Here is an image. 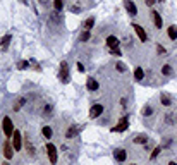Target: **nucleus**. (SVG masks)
<instances>
[{"label":"nucleus","instance_id":"1","mask_svg":"<svg viewBox=\"0 0 177 165\" xmlns=\"http://www.w3.org/2000/svg\"><path fill=\"white\" fill-rule=\"evenodd\" d=\"M58 79L62 83H69V64L65 60L60 64V69H58Z\"/></svg>","mask_w":177,"mask_h":165},{"label":"nucleus","instance_id":"2","mask_svg":"<svg viewBox=\"0 0 177 165\" xmlns=\"http://www.w3.org/2000/svg\"><path fill=\"white\" fill-rule=\"evenodd\" d=\"M47 151H48V158H50V163L55 165L57 163V158H58V151H57V146L55 145H47Z\"/></svg>","mask_w":177,"mask_h":165},{"label":"nucleus","instance_id":"3","mask_svg":"<svg viewBox=\"0 0 177 165\" xmlns=\"http://www.w3.org/2000/svg\"><path fill=\"white\" fill-rule=\"evenodd\" d=\"M2 127H3V133H5L7 138H10L14 134V127H12V120L9 119V117H3L2 120Z\"/></svg>","mask_w":177,"mask_h":165},{"label":"nucleus","instance_id":"4","mask_svg":"<svg viewBox=\"0 0 177 165\" xmlns=\"http://www.w3.org/2000/svg\"><path fill=\"white\" fill-rule=\"evenodd\" d=\"M127 126H129V119L127 117H122V119L119 120V124H117L115 127H112V131L113 133H122V131L127 129Z\"/></svg>","mask_w":177,"mask_h":165},{"label":"nucleus","instance_id":"5","mask_svg":"<svg viewBox=\"0 0 177 165\" xmlns=\"http://www.w3.org/2000/svg\"><path fill=\"white\" fill-rule=\"evenodd\" d=\"M124 7H126V10H127V14L129 16H138V7L134 5V2H132V0H126V2H124Z\"/></svg>","mask_w":177,"mask_h":165},{"label":"nucleus","instance_id":"6","mask_svg":"<svg viewBox=\"0 0 177 165\" xmlns=\"http://www.w3.org/2000/svg\"><path fill=\"white\" fill-rule=\"evenodd\" d=\"M102 113H103V105H100V103L93 105V107L90 108V117L91 119H97L98 115H102Z\"/></svg>","mask_w":177,"mask_h":165},{"label":"nucleus","instance_id":"7","mask_svg":"<svg viewBox=\"0 0 177 165\" xmlns=\"http://www.w3.org/2000/svg\"><path fill=\"white\" fill-rule=\"evenodd\" d=\"M12 146L16 151L21 150V133L19 131H14V134H12Z\"/></svg>","mask_w":177,"mask_h":165},{"label":"nucleus","instance_id":"8","mask_svg":"<svg viewBox=\"0 0 177 165\" xmlns=\"http://www.w3.org/2000/svg\"><path fill=\"white\" fill-rule=\"evenodd\" d=\"M113 157H115L117 162H126L127 151H126V150H122V148H119V150H115V151H113Z\"/></svg>","mask_w":177,"mask_h":165},{"label":"nucleus","instance_id":"9","mask_svg":"<svg viewBox=\"0 0 177 165\" xmlns=\"http://www.w3.org/2000/svg\"><path fill=\"white\" fill-rule=\"evenodd\" d=\"M132 28H134V31H136V35L139 36V40H141L143 43L146 41V40H148V36H146V33H145V29H143L141 26H139V24H132Z\"/></svg>","mask_w":177,"mask_h":165},{"label":"nucleus","instance_id":"10","mask_svg":"<svg viewBox=\"0 0 177 165\" xmlns=\"http://www.w3.org/2000/svg\"><path fill=\"white\" fill-rule=\"evenodd\" d=\"M119 38L117 36H113V35H110L108 38H107V47L108 48H119Z\"/></svg>","mask_w":177,"mask_h":165},{"label":"nucleus","instance_id":"11","mask_svg":"<svg viewBox=\"0 0 177 165\" xmlns=\"http://www.w3.org/2000/svg\"><path fill=\"white\" fill-rule=\"evenodd\" d=\"M86 86H88V90H90V91H97L98 88H100V83H98L95 78H88Z\"/></svg>","mask_w":177,"mask_h":165},{"label":"nucleus","instance_id":"12","mask_svg":"<svg viewBox=\"0 0 177 165\" xmlns=\"http://www.w3.org/2000/svg\"><path fill=\"white\" fill-rule=\"evenodd\" d=\"M152 19H153V24H155V28H157V29H160V28H162V24H163V23H162V17H160V14H158L157 10H153V12H152Z\"/></svg>","mask_w":177,"mask_h":165},{"label":"nucleus","instance_id":"13","mask_svg":"<svg viewBox=\"0 0 177 165\" xmlns=\"http://www.w3.org/2000/svg\"><path fill=\"white\" fill-rule=\"evenodd\" d=\"M12 150H14L12 145H9V143L3 145V155H5V158H12V153H14Z\"/></svg>","mask_w":177,"mask_h":165},{"label":"nucleus","instance_id":"14","mask_svg":"<svg viewBox=\"0 0 177 165\" xmlns=\"http://www.w3.org/2000/svg\"><path fill=\"white\" fill-rule=\"evenodd\" d=\"M10 40H12V36H10V35H5V36H3V38L0 40V48H2V50H7V47H9Z\"/></svg>","mask_w":177,"mask_h":165},{"label":"nucleus","instance_id":"15","mask_svg":"<svg viewBox=\"0 0 177 165\" xmlns=\"http://www.w3.org/2000/svg\"><path fill=\"white\" fill-rule=\"evenodd\" d=\"M167 35H169V38H170V40H177V26H175V24H174V26H169Z\"/></svg>","mask_w":177,"mask_h":165},{"label":"nucleus","instance_id":"16","mask_svg":"<svg viewBox=\"0 0 177 165\" xmlns=\"http://www.w3.org/2000/svg\"><path fill=\"white\" fill-rule=\"evenodd\" d=\"M143 78H145V71H143L141 67H136L134 69V79L136 81H141Z\"/></svg>","mask_w":177,"mask_h":165},{"label":"nucleus","instance_id":"17","mask_svg":"<svg viewBox=\"0 0 177 165\" xmlns=\"http://www.w3.org/2000/svg\"><path fill=\"white\" fill-rule=\"evenodd\" d=\"M160 102H162V105H163V107H170V103H172L170 96H169V95H165V93L160 96Z\"/></svg>","mask_w":177,"mask_h":165},{"label":"nucleus","instance_id":"18","mask_svg":"<svg viewBox=\"0 0 177 165\" xmlns=\"http://www.w3.org/2000/svg\"><path fill=\"white\" fill-rule=\"evenodd\" d=\"M93 26H95V17H88V19L84 21V29H86V31H90Z\"/></svg>","mask_w":177,"mask_h":165},{"label":"nucleus","instance_id":"19","mask_svg":"<svg viewBox=\"0 0 177 165\" xmlns=\"http://www.w3.org/2000/svg\"><path fill=\"white\" fill-rule=\"evenodd\" d=\"M76 133H77V129H76L74 126H71V127L67 129V133H65V138H67V139H72V138L76 136Z\"/></svg>","mask_w":177,"mask_h":165},{"label":"nucleus","instance_id":"20","mask_svg":"<svg viewBox=\"0 0 177 165\" xmlns=\"http://www.w3.org/2000/svg\"><path fill=\"white\" fill-rule=\"evenodd\" d=\"M146 141H148V136H146V134H138V136L134 138V143H143V145H145Z\"/></svg>","mask_w":177,"mask_h":165},{"label":"nucleus","instance_id":"21","mask_svg":"<svg viewBox=\"0 0 177 165\" xmlns=\"http://www.w3.org/2000/svg\"><path fill=\"white\" fill-rule=\"evenodd\" d=\"M88 40H90V31H86V29H84V31L81 33V36H79V41L84 43V41H88Z\"/></svg>","mask_w":177,"mask_h":165},{"label":"nucleus","instance_id":"22","mask_svg":"<svg viewBox=\"0 0 177 165\" xmlns=\"http://www.w3.org/2000/svg\"><path fill=\"white\" fill-rule=\"evenodd\" d=\"M162 74H163V76H170L172 74V67L169 64H165L163 67H162Z\"/></svg>","mask_w":177,"mask_h":165},{"label":"nucleus","instance_id":"23","mask_svg":"<svg viewBox=\"0 0 177 165\" xmlns=\"http://www.w3.org/2000/svg\"><path fill=\"white\" fill-rule=\"evenodd\" d=\"M152 113H153L152 105H145V108H143V115H145V117H150Z\"/></svg>","mask_w":177,"mask_h":165},{"label":"nucleus","instance_id":"24","mask_svg":"<svg viewBox=\"0 0 177 165\" xmlns=\"http://www.w3.org/2000/svg\"><path fill=\"white\" fill-rule=\"evenodd\" d=\"M26 150H28V153L29 155H35V148H33V145H31V141H29V139H26Z\"/></svg>","mask_w":177,"mask_h":165},{"label":"nucleus","instance_id":"25","mask_svg":"<svg viewBox=\"0 0 177 165\" xmlns=\"http://www.w3.org/2000/svg\"><path fill=\"white\" fill-rule=\"evenodd\" d=\"M41 133H43V136H45V138H52V129H50L48 126H45V127H43V129H41Z\"/></svg>","mask_w":177,"mask_h":165},{"label":"nucleus","instance_id":"26","mask_svg":"<svg viewBox=\"0 0 177 165\" xmlns=\"http://www.w3.org/2000/svg\"><path fill=\"white\" fill-rule=\"evenodd\" d=\"M53 7H55V10H62L64 2H62V0H53Z\"/></svg>","mask_w":177,"mask_h":165},{"label":"nucleus","instance_id":"27","mask_svg":"<svg viewBox=\"0 0 177 165\" xmlns=\"http://www.w3.org/2000/svg\"><path fill=\"white\" fill-rule=\"evenodd\" d=\"M160 151H162V148H160V146H158V148H155L153 151H152V155H150V158H152V160H155L158 155H160Z\"/></svg>","mask_w":177,"mask_h":165},{"label":"nucleus","instance_id":"28","mask_svg":"<svg viewBox=\"0 0 177 165\" xmlns=\"http://www.w3.org/2000/svg\"><path fill=\"white\" fill-rule=\"evenodd\" d=\"M115 67H117V71H119V72H126V71H127V67L122 64V62H117V65H115Z\"/></svg>","mask_w":177,"mask_h":165},{"label":"nucleus","instance_id":"29","mask_svg":"<svg viewBox=\"0 0 177 165\" xmlns=\"http://www.w3.org/2000/svg\"><path fill=\"white\" fill-rule=\"evenodd\" d=\"M157 50H158V53H160V57H165V55H167V52H165V48L162 45H157Z\"/></svg>","mask_w":177,"mask_h":165},{"label":"nucleus","instance_id":"30","mask_svg":"<svg viewBox=\"0 0 177 165\" xmlns=\"http://www.w3.org/2000/svg\"><path fill=\"white\" fill-rule=\"evenodd\" d=\"M24 102H26V100H24V98H21V100H19V102H17V103H16V105H14V110H16V112H17V110H19L21 107H23V103H24Z\"/></svg>","mask_w":177,"mask_h":165},{"label":"nucleus","instance_id":"31","mask_svg":"<svg viewBox=\"0 0 177 165\" xmlns=\"http://www.w3.org/2000/svg\"><path fill=\"white\" fill-rule=\"evenodd\" d=\"M29 65V62H26V60H23V62H19V64H17V67L21 69V71H23V69H26Z\"/></svg>","mask_w":177,"mask_h":165},{"label":"nucleus","instance_id":"32","mask_svg":"<svg viewBox=\"0 0 177 165\" xmlns=\"http://www.w3.org/2000/svg\"><path fill=\"white\" fill-rule=\"evenodd\" d=\"M110 52H112V55H117V57H119V55H122L119 48H110Z\"/></svg>","mask_w":177,"mask_h":165},{"label":"nucleus","instance_id":"33","mask_svg":"<svg viewBox=\"0 0 177 165\" xmlns=\"http://www.w3.org/2000/svg\"><path fill=\"white\" fill-rule=\"evenodd\" d=\"M77 71H79V72H84V71H86V69H84V65L81 64V62H77Z\"/></svg>","mask_w":177,"mask_h":165},{"label":"nucleus","instance_id":"34","mask_svg":"<svg viewBox=\"0 0 177 165\" xmlns=\"http://www.w3.org/2000/svg\"><path fill=\"white\" fill-rule=\"evenodd\" d=\"M155 2H157V0H145V3H146L148 7H153V5H155Z\"/></svg>","mask_w":177,"mask_h":165},{"label":"nucleus","instance_id":"35","mask_svg":"<svg viewBox=\"0 0 177 165\" xmlns=\"http://www.w3.org/2000/svg\"><path fill=\"white\" fill-rule=\"evenodd\" d=\"M122 41H124V43H126V45H127V47H131V38H129V36H126V38H124V40H122Z\"/></svg>","mask_w":177,"mask_h":165},{"label":"nucleus","instance_id":"36","mask_svg":"<svg viewBox=\"0 0 177 165\" xmlns=\"http://www.w3.org/2000/svg\"><path fill=\"white\" fill-rule=\"evenodd\" d=\"M169 165H177V163H175V162H170V163H169Z\"/></svg>","mask_w":177,"mask_h":165},{"label":"nucleus","instance_id":"37","mask_svg":"<svg viewBox=\"0 0 177 165\" xmlns=\"http://www.w3.org/2000/svg\"><path fill=\"white\" fill-rule=\"evenodd\" d=\"M21 2H23V3H26V2H28V0H21Z\"/></svg>","mask_w":177,"mask_h":165},{"label":"nucleus","instance_id":"38","mask_svg":"<svg viewBox=\"0 0 177 165\" xmlns=\"http://www.w3.org/2000/svg\"><path fill=\"white\" fill-rule=\"evenodd\" d=\"M158 2H165V0H158Z\"/></svg>","mask_w":177,"mask_h":165},{"label":"nucleus","instance_id":"39","mask_svg":"<svg viewBox=\"0 0 177 165\" xmlns=\"http://www.w3.org/2000/svg\"><path fill=\"white\" fill-rule=\"evenodd\" d=\"M3 165H9V163H3Z\"/></svg>","mask_w":177,"mask_h":165}]
</instances>
